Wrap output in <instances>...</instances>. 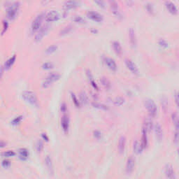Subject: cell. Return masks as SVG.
Wrapping results in <instances>:
<instances>
[{"label": "cell", "mask_w": 179, "mask_h": 179, "mask_svg": "<svg viewBox=\"0 0 179 179\" xmlns=\"http://www.w3.org/2000/svg\"><path fill=\"white\" fill-rule=\"evenodd\" d=\"M22 97L26 102L34 106V107H38V99L36 94L32 91H24L22 93Z\"/></svg>", "instance_id": "obj_1"}, {"label": "cell", "mask_w": 179, "mask_h": 179, "mask_svg": "<svg viewBox=\"0 0 179 179\" xmlns=\"http://www.w3.org/2000/svg\"><path fill=\"white\" fill-rule=\"evenodd\" d=\"M144 105L148 112H149L150 118H155L157 115V112H158V108H157V105L154 102V101L151 99H145L144 101Z\"/></svg>", "instance_id": "obj_2"}, {"label": "cell", "mask_w": 179, "mask_h": 179, "mask_svg": "<svg viewBox=\"0 0 179 179\" xmlns=\"http://www.w3.org/2000/svg\"><path fill=\"white\" fill-rule=\"evenodd\" d=\"M60 77V74H57V73H51L43 81V83H42V87L43 88H47L50 87L53 83L59 80Z\"/></svg>", "instance_id": "obj_3"}, {"label": "cell", "mask_w": 179, "mask_h": 179, "mask_svg": "<svg viewBox=\"0 0 179 179\" xmlns=\"http://www.w3.org/2000/svg\"><path fill=\"white\" fill-rule=\"evenodd\" d=\"M44 18H45V15L43 14L37 15V16L35 18V19L32 22V25H31V30H32V32L33 33L37 32V31L41 28L42 22H43Z\"/></svg>", "instance_id": "obj_4"}, {"label": "cell", "mask_w": 179, "mask_h": 179, "mask_svg": "<svg viewBox=\"0 0 179 179\" xmlns=\"http://www.w3.org/2000/svg\"><path fill=\"white\" fill-rule=\"evenodd\" d=\"M20 9V4L18 2L13 4L11 5L7 11V17L9 20H14L16 18Z\"/></svg>", "instance_id": "obj_5"}, {"label": "cell", "mask_w": 179, "mask_h": 179, "mask_svg": "<svg viewBox=\"0 0 179 179\" xmlns=\"http://www.w3.org/2000/svg\"><path fill=\"white\" fill-rule=\"evenodd\" d=\"M135 158L133 156H130L127 159L125 167V172L128 175L131 174L134 171V169H135Z\"/></svg>", "instance_id": "obj_6"}, {"label": "cell", "mask_w": 179, "mask_h": 179, "mask_svg": "<svg viewBox=\"0 0 179 179\" xmlns=\"http://www.w3.org/2000/svg\"><path fill=\"white\" fill-rule=\"evenodd\" d=\"M87 17L91 21L96 22V23H101L103 21L104 18L102 15L94 11H89L87 13Z\"/></svg>", "instance_id": "obj_7"}, {"label": "cell", "mask_w": 179, "mask_h": 179, "mask_svg": "<svg viewBox=\"0 0 179 179\" xmlns=\"http://www.w3.org/2000/svg\"><path fill=\"white\" fill-rule=\"evenodd\" d=\"M125 65L128 69L130 71V72L134 75L138 76L139 74V68L135 63L133 61L129 59H125Z\"/></svg>", "instance_id": "obj_8"}, {"label": "cell", "mask_w": 179, "mask_h": 179, "mask_svg": "<svg viewBox=\"0 0 179 179\" xmlns=\"http://www.w3.org/2000/svg\"><path fill=\"white\" fill-rule=\"evenodd\" d=\"M60 18V15L55 11H51L48 12L47 14L45 15V19L46 22L48 23H52V22L57 21Z\"/></svg>", "instance_id": "obj_9"}, {"label": "cell", "mask_w": 179, "mask_h": 179, "mask_svg": "<svg viewBox=\"0 0 179 179\" xmlns=\"http://www.w3.org/2000/svg\"><path fill=\"white\" fill-rule=\"evenodd\" d=\"M48 30H49V27L48 25H44L39 29L37 31V34H36V36H35V41L37 42L41 41L42 39L47 34Z\"/></svg>", "instance_id": "obj_10"}, {"label": "cell", "mask_w": 179, "mask_h": 179, "mask_svg": "<svg viewBox=\"0 0 179 179\" xmlns=\"http://www.w3.org/2000/svg\"><path fill=\"white\" fill-rule=\"evenodd\" d=\"M78 2L76 0H69L66 2L63 5V10L65 11H69L70 10L74 9L78 6Z\"/></svg>", "instance_id": "obj_11"}, {"label": "cell", "mask_w": 179, "mask_h": 179, "mask_svg": "<svg viewBox=\"0 0 179 179\" xmlns=\"http://www.w3.org/2000/svg\"><path fill=\"white\" fill-rule=\"evenodd\" d=\"M153 129L155 134V137L158 139V141H162L163 139V129L160 123H156L153 126Z\"/></svg>", "instance_id": "obj_12"}, {"label": "cell", "mask_w": 179, "mask_h": 179, "mask_svg": "<svg viewBox=\"0 0 179 179\" xmlns=\"http://www.w3.org/2000/svg\"><path fill=\"white\" fill-rule=\"evenodd\" d=\"M104 61V63L105 65H107V67L109 68L110 71H112V72H116L117 69H118V67H117L116 62H115L113 59L107 57H105Z\"/></svg>", "instance_id": "obj_13"}, {"label": "cell", "mask_w": 179, "mask_h": 179, "mask_svg": "<svg viewBox=\"0 0 179 179\" xmlns=\"http://www.w3.org/2000/svg\"><path fill=\"white\" fill-rule=\"evenodd\" d=\"M165 174L167 178L173 179L176 178V174L173 166L171 165H167L165 169Z\"/></svg>", "instance_id": "obj_14"}, {"label": "cell", "mask_w": 179, "mask_h": 179, "mask_svg": "<svg viewBox=\"0 0 179 179\" xmlns=\"http://www.w3.org/2000/svg\"><path fill=\"white\" fill-rule=\"evenodd\" d=\"M61 126L63 132L67 134L69 129V118L67 115H64L61 120Z\"/></svg>", "instance_id": "obj_15"}, {"label": "cell", "mask_w": 179, "mask_h": 179, "mask_svg": "<svg viewBox=\"0 0 179 179\" xmlns=\"http://www.w3.org/2000/svg\"><path fill=\"white\" fill-rule=\"evenodd\" d=\"M129 38L130 44H131L132 47L133 48H135L137 45V40H136V37L135 32H134V29L130 28L129 30Z\"/></svg>", "instance_id": "obj_16"}, {"label": "cell", "mask_w": 179, "mask_h": 179, "mask_svg": "<svg viewBox=\"0 0 179 179\" xmlns=\"http://www.w3.org/2000/svg\"><path fill=\"white\" fill-rule=\"evenodd\" d=\"M165 5L167 11L170 13V14L174 15H176L178 14V9L177 8H176V6H175V4L174 3L169 2H167Z\"/></svg>", "instance_id": "obj_17"}, {"label": "cell", "mask_w": 179, "mask_h": 179, "mask_svg": "<svg viewBox=\"0 0 179 179\" xmlns=\"http://www.w3.org/2000/svg\"><path fill=\"white\" fill-rule=\"evenodd\" d=\"M153 123H152V120L151 118H145L144 119V121H143V127H144L148 133H150L151 131L153 129Z\"/></svg>", "instance_id": "obj_18"}, {"label": "cell", "mask_w": 179, "mask_h": 179, "mask_svg": "<svg viewBox=\"0 0 179 179\" xmlns=\"http://www.w3.org/2000/svg\"><path fill=\"white\" fill-rule=\"evenodd\" d=\"M148 132L144 127L142 129V138H141V145L143 149H146L149 145V140H148Z\"/></svg>", "instance_id": "obj_19"}, {"label": "cell", "mask_w": 179, "mask_h": 179, "mask_svg": "<svg viewBox=\"0 0 179 179\" xmlns=\"http://www.w3.org/2000/svg\"><path fill=\"white\" fill-rule=\"evenodd\" d=\"M125 145H126V138L125 136H120V138L119 139L118 141V151L119 152L120 154H123L125 151Z\"/></svg>", "instance_id": "obj_20"}, {"label": "cell", "mask_w": 179, "mask_h": 179, "mask_svg": "<svg viewBox=\"0 0 179 179\" xmlns=\"http://www.w3.org/2000/svg\"><path fill=\"white\" fill-rule=\"evenodd\" d=\"M113 49L115 53L118 56H120L123 53V49L122 46H121L120 43L118 41H113L112 43Z\"/></svg>", "instance_id": "obj_21"}, {"label": "cell", "mask_w": 179, "mask_h": 179, "mask_svg": "<svg viewBox=\"0 0 179 179\" xmlns=\"http://www.w3.org/2000/svg\"><path fill=\"white\" fill-rule=\"evenodd\" d=\"M143 148L141 145V143L139 142V141L136 140L134 141L133 143V151L135 152L136 155H139L141 154L143 151Z\"/></svg>", "instance_id": "obj_22"}, {"label": "cell", "mask_w": 179, "mask_h": 179, "mask_svg": "<svg viewBox=\"0 0 179 179\" xmlns=\"http://www.w3.org/2000/svg\"><path fill=\"white\" fill-rule=\"evenodd\" d=\"M45 163H46V167H47L48 171H49L51 174H53V171H54V170H53V165L52 159L49 155H47L46 157Z\"/></svg>", "instance_id": "obj_23"}, {"label": "cell", "mask_w": 179, "mask_h": 179, "mask_svg": "<svg viewBox=\"0 0 179 179\" xmlns=\"http://www.w3.org/2000/svg\"><path fill=\"white\" fill-rule=\"evenodd\" d=\"M15 60H16V55H13L11 57H10V58L6 62L5 65H4V67H5V69H7V70L9 69L10 68L14 65Z\"/></svg>", "instance_id": "obj_24"}, {"label": "cell", "mask_w": 179, "mask_h": 179, "mask_svg": "<svg viewBox=\"0 0 179 179\" xmlns=\"http://www.w3.org/2000/svg\"><path fill=\"white\" fill-rule=\"evenodd\" d=\"M19 157L21 160H27L29 157V151L26 149H21L18 150Z\"/></svg>", "instance_id": "obj_25"}, {"label": "cell", "mask_w": 179, "mask_h": 179, "mask_svg": "<svg viewBox=\"0 0 179 179\" xmlns=\"http://www.w3.org/2000/svg\"><path fill=\"white\" fill-rule=\"evenodd\" d=\"M89 102V97H88L87 93L85 92L82 91L80 93V103L84 105L88 104Z\"/></svg>", "instance_id": "obj_26"}, {"label": "cell", "mask_w": 179, "mask_h": 179, "mask_svg": "<svg viewBox=\"0 0 179 179\" xmlns=\"http://www.w3.org/2000/svg\"><path fill=\"white\" fill-rule=\"evenodd\" d=\"M92 106L95 109L101 110H109V107H108L107 105L104 104H100V103H97V102H92Z\"/></svg>", "instance_id": "obj_27"}, {"label": "cell", "mask_w": 179, "mask_h": 179, "mask_svg": "<svg viewBox=\"0 0 179 179\" xmlns=\"http://www.w3.org/2000/svg\"><path fill=\"white\" fill-rule=\"evenodd\" d=\"M100 82L104 88L107 90H110L111 88V83H110V81L106 77H101L100 79Z\"/></svg>", "instance_id": "obj_28"}, {"label": "cell", "mask_w": 179, "mask_h": 179, "mask_svg": "<svg viewBox=\"0 0 179 179\" xmlns=\"http://www.w3.org/2000/svg\"><path fill=\"white\" fill-rule=\"evenodd\" d=\"M171 120L174 126H175L176 129L178 130V116L177 113H174L171 114Z\"/></svg>", "instance_id": "obj_29"}, {"label": "cell", "mask_w": 179, "mask_h": 179, "mask_svg": "<svg viewBox=\"0 0 179 179\" xmlns=\"http://www.w3.org/2000/svg\"><path fill=\"white\" fill-rule=\"evenodd\" d=\"M125 101V100L123 97H116V98L115 99L113 103H114V105L116 106V107H120V106L124 104Z\"/></svg>", "instance_id": "obj_30"}, {"label": "cell", "mask_w": 179, "mask_h": 179, "mask_svg": "<svg viewBox=\"0 0 179 179\" xmlns=\"http://www.w3.org/2000/svg\"><path fill=\"white\" fill-rule=\"evenodd\" d=\"M57 48L58 47H57V46L56 45H53L51 46H49V47L46 50V53L48 55L53 53H55L57 50Z\"/></svg>", "instance_id": "obj_31"}, {"label": "cell", "mask_w": 179, "mask_h": 179, "mask_svg": "<svg viewBox=\"0 0 179 179\" xmlns=\"http://www.w3.org/2000/svg\"><path fill=\"white\" fill-rule=\"evenodd\" d=\"M73 21L75 22V23H78V24H85L86 22L85 19H83L82 17L81 16H74L73 18Z\"/></svg>", "instance_id": "obj_32"}, {"label": "cell", "mask_w": 179, "mask_h": 179, "mask_svg": "<svg viewBox=\"0 0 179 179\" xmlns=\"http://www.w3.org/2000/svg\"><path fill=\"white\" fill-rule=\"evenodd\" d=\"M36 149L38 152H41L43 149V143L41 140H39L36 144Z\"/></svg>", "instance_id": "obj_33"}, {"label": "cell", "mask_w": 179, "mask_h": 179, "mask_svg": "<svg viewBox=\"0 0 179 179\" xmlns=\"http://www.w3.org/2000/svg\"><path fill=\"white\" fill-rule=\"evenodd\" d=\"M161 104H162V108L163 110L166 111L168 108V100L166 97H162V99H161Z\"/></svg>", "instance_id": "obj_34"}, {"label": "cell", "mask_w": 179, "mask_h": 179, "mask_svg": "<svg viewBox=\"0 0 179 179\" xmlns=\"http://www.w3.org/2000/svg\"><path fill=\"white\" fill-rule=\"evenodd\" d=\"M158 45L160 46V47H161L163 49H165V48H167L168 46V43L167 42V41H165V39H160V40L158 41Z\"/></svg>", "instance_id": "obj_35"}, {"label": "cell", "mask_w": 179, "mask_h": 179, "mask_svg": "<svg viewBox=\"0 0 179 179\" xmlns=\"http://www.w3.org/2000/svg\"><path fill=\"white\" fill-rule=\"evenodd\" d=\"M71 95H72V99L73 102H74V105L76 106V107H77V108L80 107V101H79L78 99H77V97L76 95H75V94L71 93Z\"/></svg>", "instance_id": "obj_36"}, {"label": "cell", "mask_w": 179, "mask_h": 179, "mask_svg": "<svg viewBox=\"0 0 179 179\" xmlns=\"http://www.w3.org/2000/svg\"><path fill=\"white\" fill-rule=\"evenodd\" d=\"M2 155L6 158H11V157H14L15 155V152L13 151H8L2 153Z\"/></svg>", "instance_id": "obj_37"}, {"label": "cell", "mask_w": 179, "mask_h": 179, "mask_svg": "<svg viewBox=\"0 0 179 179\" xmlns=\"http://www.w3.org/2000/svg\"><path fill=\"white\" fill-rule=\"evenodd\" d=\"M23 117L22 116H18L16 117V118H15L14 120H12L11 122V124L13 125H19L20 123H21V122L22 121V120H23Z\"/></svg>", "instance_id": "obj_38"}, {"label": "cell", "mask_w": 179, "mask_h": 179, "mask_svg": "<svg viewBox=\"0 0 179 179\" xmlns=\"http://www.w3.org/2000/svg\"><path fill=\"white\" fill-rule=\"evenodd\" d=\"M94 2H95V4L99 7H100L101 8H105L106 4L104 0H94Z\"/></svg>", "instance_id": "obj_39"}, {"label": "cell", "mask_w": 179, "mask_h": 179, "mask_svg": "<svg viewBox=\"0 0 179 179\" xmlns=\"http://www.w3.org/2000/svg\"><path fill=\"white\" fill-rule=\"evenodd\" d=\"M53 68V65L50 62H45L42 65V69L45 70H50Z\"/></svg>", "instance_id": "obj_40"}, {"label": "cell", "mask_w": 179, "mask_h": 179, "mask_svg": "<svg viewBox=\"0 0 179 179\" xmlns=\"http://www.w3.org/2000/svg\"><path fill=\"white\" fill-rule=\"evenodd\" d=\"M72 30V27L71 26H68V27H66L63 29L60 32V35H66L71 32Z\"/></svg>", "instance_id": "obj_41"}, {"label": "cell", "mask_w": 179, "mask_h": 179, "mask_svg": "<svg viewBox=\"0 0 179 179\" xmlns=\"http://www.w3.org/2000/svg\"><path fill=\"white\" fill-rule=\"evenodd\" d=\"M93 136L94 138L98 139V140H100L102 138V134L101 133V132L98 131V130H95V131L93 132Z\"/></svg>", "instance_id": "obj_42"}, {"label": "cell", "mask_w": 179, "mask_h": 179, "mask_svg": "<svg viewBox=\"0 0 179 179\" xmlns=\"http://www.w3.org/2000/svg\"><path fill=\"white\" fill-rule=\"evenodd\" d=\"M11 164L10 161L9 160H4L3 162H2V166L4 168H5V169H8V168H9L11 167Z\"/></svg>", "instance_id": "obj_43"}, {"label": "cell", "mask_w": 179, "mask_h": 179, "mask_svg": "<svg viewBox=\"0 0 179 179\" xmlns=\"http://www.w3.org/2000/svg\"><path fill=\"white\" fill-rule=\"evenodd\" d=\"M89 81H90V83H91V85L92 86V88H93L94 90H99V88H98V86H97V83H95V81H94V79H93V77H92V78H89Z\"/></svg>", "instance_id": "obj_44"}, {"label": "cell", "mask_w": 179, "mask_h": 179, "mask_svg": "<svg viewBox=\"0 0 179 179\" xmlns=\"http://www.w3.org/2000/svg\"><path fill=\"white\" fill-rule=\"evenodd\" d=\"M178 140H179V136H178V130H176V132H175V134H174V143L176 145H178Z\"/></svg>", "instance_id": "obj_45"}, {"label": "cell", "mask_w": 179, "mask_h": 179, "mask_svg": "<svg viewBox=\"0 0 179 179\" xmlns=\"http://www.w3.org/2000/svg\"><path fill=\"white\" fill-rule=\"evenodd\" d=\"M174 97V100H175L176 104V106H177V107H178V93L177 91L175 92Z\"/></svg>", "instance_id": "obj_46"}, {"label": "cell", "mask_w": 179, "mask_h": 179, "mask_svg": "<svg viewBox=\"0 0 179 179\" xmlns=\"http://www.w3.org/2000/svg\"><path fill=\"white\" fill-rule=\"evenodd\" d=\"M8 27V24L7 22L4 21V23H3V32H2V34H4V33L5 32L6 30H7Z\"/></svg>", "instance_id": "obj_47"}, {"label": "cell", "mask_w": 179, "mask_h": 179, "mask_svg": "<svg viewBox=\"0 0 179 179\" xmlns=\"http://www.w3.org/2000/svg\"><path fill=\"white\" fill-rule=\"evenodd\" d=\"M67 105H66L65 103H63L61 105V110H62V112L65 113L66 111H67Z\"/></svg>", "instance_id": "obj_48"}, {"label": "cell", "mask_w": 179, "mask_h": 179, "mask_svg": "<svg viewBox=\"0 0 179 179\" xmlns=\"http://www.w3.org/2000/svg\"><path fill=\"white\" fill-rule=\"evenodd\" d=\"M6 145H7V143H6L5 141H3V140H1V139H0V148H1V149H2V148L6 147Z\"/></svg>", "instance_id": "obj_49"}, {"label": "cell", "mask_w": 179, "mask_h": 179, "mask_svg": "<svg viewBox=\"0 0 179 179\" xmlns=\"http://www.w3.org/2000/svg\"><path fill=\"white\" fill-rule=\"evenodd\" d=\"M42 138H43L44 140H46V141H48V140H49V139H48V136L46 135V134H44V133H43L42 134Z\"/></svg>", "instance_id": "obj_50"}, {"label": "cell", "mask_w": 179, "mask_h": 179, "mask_svg": "<svg viewBox=\"0 0 179 179\" xmlns=\"http://www.w3.org/2000/svg\"><path fill=\"white\" fill-rule=\"evenodd\" d=\"M3 74H4V67H0V79L2 78V76H3Z\"/></svg>", "instance_id": "obj_51"}]
</instances>
